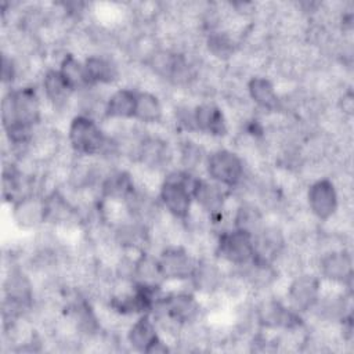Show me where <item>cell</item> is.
I'll return each mask as SVG.
<instances>
[{"label":"cell","instance_id":"cell-18","mask_svg":"<svg viewBox=\"0 0 354 354\" xmlns=\"http://www.w3.org/2000/svg\"><path fill=\"white\" fill-rule=\"evenodd\" d=\"M165 281L166 279L163 277L158 257L148 253L147 250L141 252L136 257L133 282L140 286H145V288H151V289H160Z\"/></svg>","mask_w":354,"mask_h":354},{"label":"cell","instance_id":"cell-12","mask_svg":"<svg viewBox=\"0 0 354 354\" xmlns=\"http://www.w3.org/2000/svg\"><path fill=\"white\" fill-rule=\"evenodd\" d=\"M195 131L212 137H224L228 133V123L223 109L214 102H201L194 106Z\"/></svg>","mask_w":354,"mask_h":354},{"label":"cell","instance_id":"cell-8","mask_svg":"<svg viewBox=\"0 0 354 354\" xmlns=\"http://www.w3.org/2000/svg\"><path fill=\"white\" fill-rule=\"evenodd\" d=\"M321 296V282L315 275L299 272L290 281L286 297L288 306L296 313L311 311Z\"/></svg>","mask_w":354,"mask_h":354},{"label":"cell","instance_id":"cell-19","mask_svg":"<svg viewBox=\"0 0 354 354\" xmlns=\"http://www.w3.org/2000/svg\"><path fill=\"white\" fill-rule=\"evenodd\" d=\"M160 337L156 322L151 318L149 313L142 314L127 329L126 339L133 350L148 353L149 347Z\"/></svg>","mask_w":354,"mask_h":354},{"label":"cell","instance_id":"cell-10","mask_svg":"<svg viewBox=\"0 0 354 354\" xmlns=\"http://www.w3.org/2000/svg\"><path fill=\"white\" fill-rule=\"evenodd\" d=\"M12 220L21 230H36L47 221L46 198L40 194L28 195L12 202Z\"/></svg>","mask_w":354,"mask_h":354},{"label":"cell","instance_id":"cell-16","mask_svg":"<svg viewBox=\"0 0 354 354\" xmlns=\"http://www.w3.org/2000/svg\"><path fill=\"white\" fill-rule=\"evenodd\" d=\"M87 80L90 86L111 84L119 79V68L116 62L104 54H90L83 61Z\"/></svg>","mask_w":354,"mask_h":354},{"label":"cell","instance_id":"cell-15","mask_svg":"<svg viewBox=\"0 0 354 354\" xmlns=\"http://www.w3.org/2000/svg\"><path fill=\"white\" fill-rule=\"evenodd\" d=\"M246 93L252 102L266 112H278L282 108L274 83L266 76H252L246 83Z\"/></svg>","mask_w":354,"mask_h":354},{"label":"cell","instance_id":"cell-5","mask_svg":"<svg viewBox=\"0 0 354 354\" xmlns=\"http://www.w3.org/2000/svg\"><path fill=\"white\" fill-rule=\"evenodd\" d=\"M214 253L223 261L239 268L250 263L254 257L253 236L232 227L230 230H224L216 238Z\"/></svg>","mask_w":354,"mask_h":354},{"label":"cell","instance_id":"cell-21","mask_svg":"<svg viewBox=\"0 0 354 354\" xmlns=\"http://www.w3.org/2000/svg\"><path fill=\"white\" fill-rule=\"evenodd\" d=\"M266 225L263 210L250 201H242L232 216V228L242 230L254 236Z\"/></svg>","mask_w":354,"mask_h":354},{"label":"cell","instance_id":"cell-14","mask_svg":"<svg viewBox=\"0 0 354 354\" xmlns=\"http://www.w3.org/2000/svg\"><path fill=\"white\" fill-rule=\"evenodd\" d=\"M224 279L225 275L217 263L209 259H199L189 282L196 292L202 295H214L220 292Z\"/></svg>","mask_w":354,"mask_h":354},{"label":"cell","instance_id":"cell-23","mask_svg":"<svg viewBox=\"0 0 354 354\" xmlns=\"http://www.w3.org/2000/svg\"><path fill=\"white\" fill-rule=\"evenodd\" d=\"M207 51L217 59H230L238 50V40L234 32L227 29L210 30L205 39Z\"/></svg>","mask_w":354,"mask_h":354},{"label":"cell","instance_id":"cell-22","mask_svg":"<svg viewBox=\"0 0 354 354\" xmlns=\"http://www.w3.org/2000/svg\"><path fill=\"white\" fill-rule=\"evenodd\" d=\"M163 119V105L152 91H137L134 120L142 124H155Z\"/></svg>","mask_w":354,"mask_h":354},{"label":"cell","instance_id":"cell-2","mask_svg":"<svg viewBox=\"0 0 354 354\" xmlns=\"http://www.w3.org/2000/svg\"><path fill=\"white\" fill-rule=\"evenodd\" d=\"M41 119V102L32 86L10 88L1 101L3 129L12 126H39Z\"/></svg>","mask_w":354,"mask_h":354},{"label":"cell","instance_id":"cell-17","mask_svg":"<svg viewBox=\"0 0 354 354\" xmlns=\"http://www.w3.org/2000/svg\"><path fill=\"white\" fill-rule=\"evenodd\" d=\"M46 100L55 108L64 109L69 105L76 91L66 83L58 69H48L41 80Z\"/></svg>","mask_w":354,"mask_h":354},{"label":"cell","instance_id":"cell-25","mask_svg":"<svg viewBox=\"0 0 354 354\" xmlns=\"http://www.w3.org/2000/svg\"><path fill=\"white\" fill-rule=\"evenodd\" d=\"M206 158L207 155H205L203 148L199 144L189 140L183 142V145L178 149L180 165L183 166V170L191 174L198 169L199 165L206 162Z\"/></svg>","mask_w":354,"mask_h":354},{"label":"cell","instance_id":"cell-9","mask_svg":"<svg viewBox=\"0 0 354 354\" xmlns=\"http://www.w3.org/2000/svg\"><path fill=\"white\" fill-rule=\"evenodd\" d=\"M220 184L205 180L201 177H196L194 185H192V198L194 203L209 216V218H220L225 203H227V195Z\"/></svg>","mask_w":354,"mask_h":354},{"label":"cell","instance_id":"cell-20","mask_svg":"<svg viewBox=\"0 0 354 354\" xmlns=\"http://www.w3.org/2000/svg\"><path fill=\"white\" fill-rule=\"evenodd\" d=\"M136 101H137V90H133L130 87H123L112 91L105 101L104 118L109 120L134 119Z\"/></svg>","mask_w":354,"mask_h":354},{"label":"cell","instance_id":"cell-3","mask_svg":"<svg viewBox=\"0 0 354 354\" xmlns=\"http://www.w3.org/2000/svg\"><path fill=\"white\" fill-rule=\"evenodd\" d=\"M196 177L185 170L167 173L159 187L158 199L162 209L176 220L185 221L194 207L192 185Z\"/></svg>","mask_w":354,"mask_h":354},{"label":"cell","instance_id":"cell-24","mask_svg":"<svg viewBox=\"0 0 354 354\" xmlns=\"http://www.w3.org/2000/svg\"><path fill=\"white\" fill-rule=\"evenodd\" d=\"M59 73L66 80V83L77 93L83 88L91 87L87 80L84 64L79 61L75 54H65L59 61Z\"/></svg>","mask_w":354,"mask_h":354},{"label":"cell","instance_id":"cell-13","mask_svg":"<svg viewBox=\"0 0 354 354\" xmlns=\"http://www.w3.org/2000/svg\"><path fill=\"white\" fill-rule=\"evenodd\" d=\"M319 272L333 283H347L353 277L351 254L346 249L329 250L319 257Z\"/></svg>","mask_w":354,"mask_h":354},{"label":"cell","instance_id":"cell-6","mask_svg":"<svg viewBox=\"0 0 354 354\" xmlns=\"http://www.w3.org/2000/svg\"><path fill=\"white\" fill-rule=\"evenodd\" d=\"M306 201L311 216L318 221H329L339 210V192L328 177L317 178L310 184Z\"/></svg>","mask_w":354,"mask_h":354},{"label":"cell","instance_id":"cell-7","mask_svg":"<svg viewBox=\"0 0 354 354\" xmlns=\"http://www.w3.org/2000/svg\"><path fill=\"white\" fill-rule=\"evenodd\" d=\"M166 281H189L199 259L192 256L181 245L165 246L158 256Z\"/></svg>","mask_w":354,"mask_h":354},{"label":"cell","instance_id":"cell-11","mask_svg":"<svg viewBox=\"0 0 354 354\" xmlns=\"http://www.w3.org/2000/svg\"><path fill=\"white\" fill-rule=\"evenodd\" d=\"M136 160L142 169L160 173L173 160V151L169 142L158 136H144Z\"/></svg>","mask_w":354,"mask_h":354},{"label":"cell","instance_id":"cell-4","mask_svg":"<svg viewBox=\"0 0 354 354\" xmlns=\"http://www.w3.org/2000/svg\"><path fill=\"white\" fill-rule=\"evenodd\" d=\"M205 169L212 181L231 189L236 188L246 176L242 156L227 148L212 151L206 158Z\"/></svg>","mask_w":354,"mask_h":354},{"label":"cell","instance_id":"cell-1","mask_svg":"<svg viewBox=\"0 0 354 354\" xmlns=\"http://www.w3.org/2000/svg\"><path fill=\"white\" fill-rule=\"evenodd\" d=\"M68 144L77 156L109 158L113 153V144L100 123L90 116L76 115L68 126Z\"/></svg>","mask_w":354,"mask_h":354}]
</instances>
